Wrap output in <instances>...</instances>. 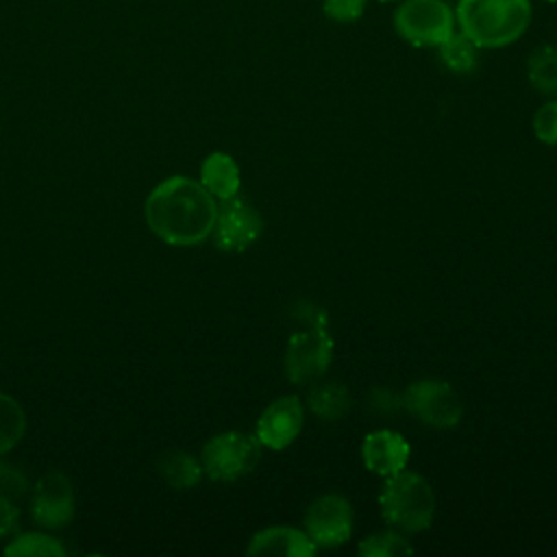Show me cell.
Masks as SVG:
<instances>
[{
  "mask_svg": "<svg viewBox=\"0 0 557 557\" xmlns=\"http://www.w3.org/2000/svg\"><path fill=\"white\" fill-rule=\"evenodd\" d=\"M144 213L150 231L165 244L196 246L211 235L218 202L202 183L170 176L148 194Z\"/></svg>",
  "mask_w": 557,
  "mask_h": 557,
  "instance_id": "6da1fadb",
  "label": "cell"
},
{
  "mask_svg": "<svg viewBox=\"0 0 557 557\" xmlns=\"http://www.w3.org/2000/svg\"><path fill=\"white\" fill-rule=\"evenodd\" d=\"M455 20L479 48H505L527 33L533 9L531 0H457Z\"/></svg>",
  "mask_w": 557,
  "mask_h": 557,
  "instance_id": "7a4b0ae2",
  "label": "cell"
},
{
  "mask_svg": "<svg viewBox=\"0 0 557 557\" xmlns=\"http://www.w3.org/2000/svg\"><path fill=\"white\" fill-rule=\"evenodd\" d=\"M379 507L392 527L416 533L431 524L435 513V494L422 474L400 470L383 483L379 492Z\"/></svg>",
  "mask_w": 557,
  "mask_h": 557,
  "instance_id": "3957f363",
  "label": "cell"
},
{
  "mask_svg": "<svg viewBox=\"0 0 557 557\" xmlns=\"http://www.w3.org/2000/svg\"><path fill=\"white\" fill-rule=\"evenodd\" d=\"M392 22L398 37L418 48H437L457 26L455 7L446 0H400Z\"/></svg>",
  "mask_w": 557,
  "mask_h": 557,
  "instance_id": "277c9868",
  "label": "cell"
},
{
  "mask_svg": "<svg viewBox=\"0 0 557 557\" xmlns=\"http://www.w3.org/2000/svg\"><path fill=\"white\" fill-rule=\"evenodd\" d=\"M261 459V442L257 435L242 431H224L213 435L200 453L202 470L213 481H235L255 470Z\"/></svg>",
  "mask_w": 557,
  "mask_h": 557,
  "instance_id": "5b68a950",
  "label": "cell"
},
{
  "mask_svg": "<svg viewBox=\"0 0 557 557\" xmlns=\"http://www.w3.org/2000/svg\"><path fill=\"white\" fill-rule=\"evenodd\" d=\"M333 361V339L326 324H307L292 333L285 350V374L294 385L309 383L326 372Z\"/></svg>",
  "mask_w": 557,
  "mask_h": 557,
  "instance_id": "8992f818",
  "label": "cell"
},
{
  "mask_svg": "<svg viewBox=\"0 0 557 557\" xmlns=\"http://www.w3.org/2000/svg\"><path fill=\"white\" fill-rule=\"evenodd\" d=\"M403 405L424 424L435 429L455 426L463 416L461 396L455 387L442 379H420L413 381L405 396Z\"/></svg>",
  "mask_w": 557,
  "mask_h": 557,
  "instance_id": "52a82bcc",
  "label": "cell"
},
{
  "mask_svg": "<svg viewBox=\"0 0 557 557\" xmlns=\"http://www.w3.org/2000/svg\"><path fill=\"white\" fill-rule=\"evenodd\" d=\"M263 231V220L259 211L244 198H226L218 205V215L213 224V242L224 252H242L250 248Z\"/></svg>",
  "mask_w": 557,
  "mask_h": 557,
  "instance_id": "ba28073f",
  "label": "cell"
},
{
  "mask_svg": "<svg viewBox=\"0 0 557 557\" xmlns=\"http://www.w3.org/2000/svg\"><path fill=\"white\" fill-rule=\"evenodd\" d=\"M305 531L318 548H333L352 535V505L342 494L318 496L305 511Z\"/></svg>",
  "mask_w": 557,
  "mask_h": 557,
  "instance_id": "9c48e42d",
  "label": "cell"
},
{
  "mask_svg": "<svg viewBox=\"0 0 557 557\" xmlns=\"http://www.w3.org/2000/svg\"><path fill=\"white\" fill-rule=\"evenodd\" d=\"M74 487L65 472L48 470L35 483L30 516L44 529H63L74 518Z\"/></svg>",
  "mask_w": 557,
  "mask_h": 557,
  "instance_id": "30bf717a",
  "label": "cell"
},
{
  "mask_svg": "<svg viewBox=\"0 0 557 557\" xmlns=\"http://www.w3.org/2000/svg\"><path fill=\"white\" fill-rule=\"evenodd\" d=\"M305 413L298 396H281L270 403L257 420V440L272 450L287 448L302 431Z\"/></svg>",
  "mask_w": 557,
  "mask_h": 557,
  "instance_id": "8fae6325",
  "label": "cell"
},
{
  "mask_svg": "<svg viewBox=\"0 0 557 557\" xmlns=\"http://www.w3.org/2000/svg\"><path fill=\"white\" fill-rule=\"evenodd\" d=\"M411 446L409 442L392 429H379L366 435L361 444V457L370 472L379 476H392L400 470H405L409 461Z\"/></svg>",
  "mask_w": 557,
  "mask_h": 557,
  "instance_id": "7c38bea8",
  "label": "cell"
},
{
  "mask_svg": "<svg viewBox=\"0 0 557 557\" xmlns=\"http://www.w3.org/2000/svg\"><path fill=\"white\" fill-rule=\"evenodd\" d=\"M318 546L307 531L294 527H268L255 533L248 542V555H283V557H311Z\"/></svg>",
  "mask_w": 557,
  "mask_h": 557,
  "instance_id": "4fadbf2b",
  "label": "cell"
},
{
  "mask_svg": "<svg viewBox=\"0 0 557 557\" xmlns=\"http://www.w3.org/2000/svg\"><path fill=\"white\" fill-rule=\"evenodd\" d=\"M200 183L218 200L233 198L242 185L239 165L226 152H211L200 165Z\"/></svg>",
  "mask_w": 557,
  "mask_h": 557,
  "instance_id": "5bb4252c",
  "label": "cell"
},
{
  "mask_svg": "<svg viewBox=\"0 0 557 557\" xmlns=\"http://www.w3.org/2000/svg\"><path fill=\"white\" fill-rule=\"evenodd\" d=\"M157 472L174 490H191L202 479V463L185 450H165L157 459Z\"/></svg>",
  "mask_w": 557,
  "mask_h": 557,
  "instance_id": "9a60e30c",
  "label": "cell"
},
{
  "mask_svg": "<svg viewBox=\"0 0 557 557\" xmlns=\"http://www.w3.org/2000/svg\"><path fill=\"white\" fill-rule=\"evenodd\" d=\"M479 50L481 48L461 30H455L446 41L437 46L440 61L453 74H459V76L472 74L479 67Z\"/></svg>",
  "mask_w": 557,
  "mask_h": 557,
  "instance_id": "2e32d148",
  "label": "cell"
},
{
  "mask_svg": "<svg viewBox=\"0 0 557 557\" xmlns=\"http://www.w3.org/2000/svg\"><path fill=\"white\" fill-rule=\"evenodd\" d=\"M527 78L540 94H557V46L542 44L527 59Z\"/></svg>",
  "mask_w": 557,
  "mask_h": 557,
  "instance_id": "e0dca14e",
  "label": "cell"
},
{
  "mask_svg": "<svg viewBox=\"0 0 557 557\" xmlns=\"http://www.w3.org/2000/svg\"><path fill=\"white\" fill-rule=\"evenodd\" d=\"M309 407L322 420H339L350 409V394L342 383H322L309 392Z\"/></svg>",
  "mask_w": 557,
  "mask_h": 557,
  "instance_id": "ac0fdd59",
  "label": "cell"
},
{
  "mask_svg": "<svg viewBox=\"0 0 557 557\" xmlns=\"http://www.w3.org/2000/svg\"><path fill=\"white\" fill-rule=\"evenodd\" d=\"M24 431H26V416L22 405L13 396L0 392V455L17 446Z\"/></svg>",
  "mask_w": 557,
  "mask_h": 557,
  "instance_id": "d6986e66",
  "label": "cell"
},
{
  "mask_svg": "<svg viewBox=\"0 0 557 557\" xmlns=\"http://www.w3.org/2000/svg\"><path fill=\"white\" fill-rule=\"evenodd\" d=\"M4 555H9V557H63L65 548L59 540H54L46 533H22V535H15L7 544Z\"/></svg>",
  "mask_w": 557,
  "mask_h": 557,
  "instance_id": "ffe728a7",
  "label": "cell"
},
{
  "mask_svg": "<svg viewBox=\"0 0 557 557\" xmlns=\"http://www.w3.org/2000/svg\"><path fill=\"white\" fill-rule=\"evenodd\" d=\"M357 553L363 557H398V555H411L413 546L396 531H381V533L368 535L359 544Z\"/></svg>",
  "mask_w": 557,
  "mask_h": 557,
  "instance_id": "44dd1931",
  "label": "cell"
},
{
  "mask_svg": "<svg viewBox=\"0 0 557 557\" xmlns=\"http://www.w3.org/2000/svg\"><path fill=\"white\" fill-rule=\"evenodd\" d=\"M533 133L542 144L557 146V98L544 102L533 115Z\"/></svg>",
  "mask_w": 557,
  "mask_h": 557,
  "instance_id": "7402d4cb",
  "label": "cell"
},
{
  "mask_svg": "<svg viewBox=\"0 0 557 557\" xmlns=\"http://www.w3.org/2000/svg\"><path fill=\"white\" fill-rule=\"evenodd\" d=\"M26 492H28L26 474L20 468L0 461V494L17 503L20 498L26 496Z\"/></svg>",
  "mask_w": 557,
  "mask_h": 557,
  "instance_id": "603a6c76",
  "label": "cell"
},
{
  "mask_svg": "<svg viewBox=\"0 0 557 557\" xmlns=\"http://www.w3.org/2000/svg\"><path fill=\"white\" fill-rule=\"evenodd\" d=\"M366 4L368 0H322V11L333 22L350 24L363 15Z\"/></svg>",
  "mask_w": 557,
  "mask_h": 557,
  "instance_id": "cb8c5ba5",
  "label": "cell"
},
{
  "mask_svg": "<svg viewBox=\"0 0 557 557\" xmlns=\"http://www.w3.org/2000/svg\"><path fill=\"white\" fill-rule=\"evenodd\" d=\"M17 520H20L17 503H13L0 494V537L11 535L17 529Z\"/></svg>",
  "mask_w": 557,
  "mask_h": 557,
  "instance_id": "d4e9b609",
  "label": "cell"
},
{
  "mask_svg": "<svg viewBox=\"0 0 557 557\" xmlns=\"http://www.w3.org/2000/svg\"><path fill=\"white\" fill-rule=\"evenodd\" d=\"M379 2H400V0H379Z\"/></svg>",
  "mask_w": 557,
  "mask_h": 557,
  "instance_id": "484cf974",
  "label": "cell"
},
{
  "mask_svg": "<svg viewBox=\"0 0 557 557\" xmlns=\"http://www.w3.org/2000/svg\"><path fill=\"white\" fill-rule=\"evenodd\" d=\"M544 2H557V0H544Z\"/></svg>",
  "mask_w": 557,
  "mask_h": 557,
  "instance_id": "4316f807",
  "label": "cell"
}]
</instances>
